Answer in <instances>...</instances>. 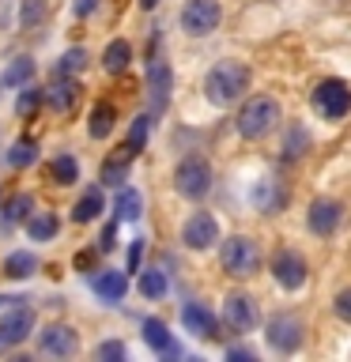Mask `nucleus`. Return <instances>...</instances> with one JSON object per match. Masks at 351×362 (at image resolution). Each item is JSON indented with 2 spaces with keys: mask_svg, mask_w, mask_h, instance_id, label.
<instances>
[{
  "mask_svg": "<svg viewBox=\"0 0 351 362\" xmlns=\"http://www.w3.org/2000/svg\"><path fill=\"white\" fill-rule=\"evenodd\" d=\"M215 242H219V223H215L208 211H192L189 219L181 223V245L185 249L204 253V249H212Z\"/></svg>",
  "mask_w": 351,
  "mask_h": 362,
  "instance_id": "obj_10",
  "label": "nucleus"
},
{
  "mask_svg": "<svg viewBox=\"0 0 351 362\" xmlns=\"http://www.w3.org/2000/svg\"><path fill=\"white\" fill-rule=\"evenodd\" d=\"M249 79H253L249 64H242V61H215L208 68V76H204V95H208L212 106H231V102H238L249 90Z\"/></svg>",
  "mask_w": 351,
  "mask_h": 362,
  "instance_id": "obj_1",
  "label": "nucleus"
},
{
  "mask_svg": "<svg viewBox=\"0 0 351 362\" xmlns=\"http://www.w3.org/2000/svg\"><path fill=\"white\" fill-rule=\"evenodd\" d=\"M125 355H129V351H125V344H117V339H106V344H98L95 347V358L102 362V358H125Z\"/></svg>",
  "mask_w": 351,
  "mask_h": 362,
  "instance_id": "obj_37",
  "label": "nucleus"
},
{
  "mask_svg": "<svg viewBox=\"0 0 351 362\" xmlns=\"http://www.w3.org/2000/svg\"><path fill=\"white\" fill-rule=\"evenodd\" d=\"M95 245H98V253H110V249H113V245H117V226H113V223H110V226H106V230H102V238H98V242H95Z\"/></svg>",
  "mask_w": 351,
  "mask_h": 362,
  "instance_id": "obj_39",
  "label": "nucleus"
},
{
  "mask_svg": "<svg viewBox=\"0 0 351 362\" xmlns=\"http://www.w3.org/2000/svg\"><path fill=\"white\" fill-rule=\"evenodd\" d=\"M50 174H53L57 185H76V181H79V163L72 155H57L50 163Z\"/></svg>",
  "mask_w": 351,
  "mask_h": 362,
  "instance_id": "obj_30",
  "label": "nucleus"
},
{
  "mask_svg": "<svg viewBox=\"0 0 351 362\" xmlns=\"http://www.w3.org/2000/svg\"><path fill=\"white\" fill-rule=\"evenodd\" d=\"M23 226H27V234L34 238V242H53L57 230H61V219H57L53 211H34Z\"/></svg>",
  "mask_w": 351,
  "mask_h": 362,
  "instance_id": "obj_23",
  "label": "nucleus"
},
{
  "mask_svg": "<svg viewBox=\"0 0 351 362\" xmlns=\"http://www.w3.org/2000/svg\"><path fill=\"white\" fill-rule=\"evenodd\" d=\"M129 64H132V42L113 38V42L106 45V53H102V68H106L110 76H121Z\"/></svg>",
  "mask_w": 351,
  "mask_h": 362,
  "instance_id": "obj_22",
  "label": "nucleus"
},
{
  "mask_svg": "<svg viewBox=\"0 0 351 362\" xmlns=\"http://www.w3.org/2000/svg\"><path fill=\"white\" fill-rule=\"evenodd\" d=\"M333 310H336V317H340V321H347V325H351V287L336 291V298H333Z\"/></svg>",
  "mask_w": 351,
  "mask_h": 362,
  "instance_id": "obj_38",
  "label": "nucleus"
},
{
  "mask_svg": "<svg viewBox=\"0 0 351 362\" xmlns=\"http://www.w3.org/2000/svg\"><path fill=\"white\" fill-rule=\"evenodd\" d=\"M170 291V279L163 276V268H140V294L144 298H163Z\"/></svg>",
  "mask_w": 351,
  "mask_h": 362,
  "instance_id": "obj_28",
  "label": "nucleus"
},
{
  "mask_svg": "<svg viewBox=\"0 0 351 362\" xmlns=\"http://www.w3.org/2000/svg\"><path fill=\"white\" fill-rule=\"evenodd\" d=\"M91 291L98 294L102 302H121L125 294H129V279H125V272H113V268H95V276H91Z\"/></svg>",
  "mask_w": 351,
  "mask_h": 362,
  "instance_id": "obj_16",
  "label": "nucleus"
},
{
  "mask_svg": "<svg viewBox=\"0 0 351 362\" xmlns=\"http://www.w3.org/2000/svg\"><path fill=\"white\" fill-rule=\"evenodd\" d=\"M113 124H117V110H113L110 102H95V106H91L87 132L95 136V140H102V136H110V132H113Z\"/></svg>",
  "mask_w": 351,
  "mask_h": 362,
  "instance_id": "obj_24",
  "label": "nucleus"
},
{
  "mask_svg": "<svg viewBox=\"0 0 351 362\" xmlns=\"http://www.w3.org/2000/svg\"><path fill=\"white\" fill-rule=\"evenodd\" d=\"M113 211H117L121 223H136V219H140V215H144V197H140V189L121 185V189H117V200H113Z\"/></svg>",
  "mask_w": 351,
  "mask_h": 362,
  "instance_id": "obj_21",
  "label": "nucleus"
},
{
  "mask_svg": "<svg viewBox=\"0 0 351 362\" xmlns=\"http://www.w3.org/2000/svg\"><path fill=\"white\" fill-rule=\"evenodd\" d=\"M253 204H257L265 215H276V211H283V204H287V189H283L276 177H265V181L253 189Z\"/></svg>",
  "mask_w": 351,
  "mask_h": 362,
  "instance_id": "obj_20",
  "label": "nucleus"
},
{
  "mask_svg": "<svg viewBox=\"0 0 351 362\" xmlns=\"http://www.w3.org/2000/svg\"><path fill=\"white\" fill-rule=\"evenodd\" d=\"M174 189L185 200H204L212 192V166L200 155H185L174 170Z\"/></svg>",
  "mask_w": 351,
  "mask_h": 362,
  "instance_id": "obj_4",
  "label": "nucleus"
},
{
  "mask_svg": "<svg viewBox=\"0 0 351 362\" xmlns=\"http://www.w3.org/2000/svg\"><path fill=\"white\" fill-rule=\"evenodd\" d=\"M42 102H45V90H42V87H27V90L19 95V102H16V113H19V117H30V113L38 110Z\"/></svg>",
  "mask_w": 351,
  "mask_h": 362,
  "instance_id": "obj_35",
  "label": "nucleus"
},
{
  "mask_svg": "<svg viewBox=\"0 0 351 362\" xmlns=\"http://www.w3.org/2000/svg\"><path fill=\"white\" fill-rule=\"evenodd\" d=\"M30 76H34V61L30 57H16V61L8 64V72H4V83L8 87H23V83H30Z\"/></svg>",
  "mask_w": 351,
  "mask_h": 362,
  "instance_id": "obj_32",
  "label": "nucleus"
},
{
  "mask_svg": "<svg viewBox=\"0 0 351 362\" xmlns=\"http://www.w3.org/2000/svg\"><path fill=\"white\" fill-rule=\"evenodd\" d=\"M42 19H45V0H23V30H34V27H42Z\"/></svg>",
  "mask_w": 351,
  "mask_h": 362,
  "instance_id": "obj_34",
  "label": "nucleus"
},
{
  "mask_svg": "<svg viewBox=\"0 0 351 362\" xmlns=\"http://www.w3.org/2000/svg\"><path fill=\"white\" fill-rule=\"evenodd\" d=\"M45 102H50L57 113H68L79 102V83L72 76H57V83L45 87Z\"/></svg>",
  "mask_w": 351,
  "mask_h": 362,
  "instance_id": "obj_19",
  "label": "nucleus"
},
{
  "mask_svg": "<svg viewBox=\"0 0 351 362\" xmlns=\"http://www.w3.org/2000/svg\"><path fill=\"white\" fill-rule=\"evenodd\" d=\"M95 4H98V0H76V16H91Z\"/></svg>",
  "mask_w": 351,
  "mask_h": 362,
  "instance_id": "obj_42",
  "label": "nucleus"
},
{
  "mask_svg": "<svg viewBox=\"0 0 351 362\" xmlns=\"http://www.w3.org/2000/svg\"><path fill=\"white\" fill-rule=\"evenodd\" d=\"M34 158H38V144H30V140H19V144H11V151H8V166H30Z\"/></svg>",
  "mask_w": 351,
  "mask_h": 362,
  "instance_id": "obj_33",
  "label": "nucleus"
},
{
  "mask_svg": "<svg viewBox=\"0 0 351 362\" xmlns=\"http://www.w3.org/2000/svg\"><path fill=\"white\" fill-rule=\"evenodd\" d=\"M147 129H151V117H136V121H132V132H129V140H125V147H129L132 155H140V151H144Z\"/></svg>",
  "mask_w": 351,
  "mask_h": 362,
  "instance_id": "obj_36",
  "label": "nucleus"
},
{
  "mask_svg": "<svg viewBox=\"0 0 351 362\" xmlns=\"http://www.w3.org/2000/svg\"><path fill=\"white\" fill-rule=\"evenodd\" d=\"M223 321H226V328H234L238 336L253 332V328L260 325V305H257V298H253V294H246V291L226 294V298H223Z\"/></svg>",
  "mask_w": 351,
  "mask_h": 362,
  "instance_id": "obj_8",
  "label": "nucleus"
},
{
  "mask_svg": "<svg viewBox=\"0 0 351 362\" xmlns=\"http://www.w3.org/2000/svg\"><path fill=\"white\" fill-rule=\"evenodd\" d=\"M34 310L30 305H16V310H8L4 317H0V347H16L23 344L30 332H34Z\"/></svg>",
  "mask_w": 351,
  "mask_h": 362,
  "instance_id": "obj_14",
  "label": "nucleus"
},
{
  "mask_svg": "<svg viewBox=\"0 0 351 362\" xmlns=\"http://www.w3.org/2000/svg\"><path fill=\"white\" fill-rule=\"evenodd\" d=\"M340 223H344V204H340V200L321 197V200L310 204V215H306V226H310V234H317V238H333V234L340 230Z\"/></svg>",
  "mask_w": 351,
  "mask_h": 362,
  "instance_id": "obj_13",
  "label": "nucleus"
},
{
  "mask_svg": "<svg viewBox=\"0 0 351 362\" xmlns=\"http://www.w3.org/2000/svg\"><path fill=\"white\" fill-rule=\"evenodd\" d=\"M34 272H38V257L27 253V249H16V253L4 257V276L8 279H27Z\"/></svg>",
  "mask_w": 351,
  "mask_h": 362,
  "instance_id": "obj_26",
  "label": "nucleus"
},
{
  "mask_svg": "<svg viewBox=\"0 0 351 362\" xmlns=\"http://www.w3.org/2000/svg\"><path fill=\"white\" fill-rule=\"evenodd\" d=\"M313 147V136L310 129H306L302 121H291L287 129H283V144H280V155L287 158V163H294V158H302L306 151Z\"/></svg>",
  "mask_w": 351,
  "mask_h": 362,
  "instance_id": "obj_18",
  "label": "nucleus"
},
{
  "mask_svg": "<svg viewBox=\"0 0 351 362\" xmlns=\"http://www.w3.org/2000/svg\"><path fill=\"white\" fill-rule=\"evenodd\" d=\"M38 351L53 358H72L79 351V332L72 325H45L38 332Z\"/></svg>",
  "mask_w": 351,
  "mask_h": 362,
  "instance_id": "obj_11",
  "label": "nucleus"
},
{
  "mask_svg": "<svg viewBox=\"0 0 351 362\" xmlns=\"http://www.w3.org/2000/svg\"><path fill=\"white\" fill-rule=\"evenodd\" d=\"M226 358H257V355L246 351V347H226Z\"/></svg>",
  "mask_w": 351,
  "mask_h": 362,
  "instance_id": "obj_43",
  "label": "nucleus"
},
{
  "mask_svg": "<svg viewBox=\"0 0 351 362\" xmlns=\"http://www.w3.org/2000/svg\"><path fill=\"white\" fill-rule=\"evenodd\" d=\"M87 68V49L84 45H72V49L61 53V61H57V76H76Z\"/></svg>",
  "mask_w": 351,
  "mask_h": 362,
  "instance_id": "obj_31",
  "label": "nucleus"
},
{
  "mask_svg": "<svg viewBox=\"0 0 351 362\" xmlns=\"http://www.w3.org/2000/svg\"><path fill=\"white\" fill-rule=\"evenodd\" d=\"M219 264L231 279H253L260 272V245L249 234H231L219 249Z\"/></svg>",
  "mask_w": 351,
  "mask_h": 362,
  "instance_id": "obj_3",
  "label": "nucleus"
},
{
  "mask_svg": "<svg viewBox=\"0 0 351 362\" xmlns=\"http://www.w3.org/2000/svg\"><path fill=\"white\" fill-rule=\"evenodd\" d=\"M98 249V245H95ZM95 249H87V253H79L76 257V268H84V272H91V268H95Z\"/></svg>",
  "mask_w": 351,
  "mask_h": 362,
  "instance_id": "obj_41",
  "label": "nucleus"
},
{
  "mask_svg": "<svg viewBox=\"0 0 351 362\" xmlns=\"http://www.w3.org/2000/svg\"><path fill=\"white\" fill-rule=\"evenodd\" d=\"M310 102L325 121H344L351 113V87L344 83V79H321V83L313 87Z\"/></svg>",
  "mask_w": 351,
  "mask_h": 362,
  "instance_id": "obj_6",
  "label": "nucleus"
},
{
  "mask_svg": "<svg viewBox=\"0 0 351 362\" xmlns=\"http://www.w3.org/2000/svg\"><path fill=\"white\" fill-rule=\"evenodd\" d=\"M181 325H185L192 336H204V339L219 336V321H215V313L204 302H185L181 305Z\"/></svg>",
  "mask_w": 351,
  "mask_h": 362,
  "instance_id": "obj_15",
  "label": "nucleus"
},
{
  "mask_svg": "<svg viewBox=\"0 0 351 362\" xmlns=\"http://www.w3.org/2000/svg\"><path fill=\"white\" fill-rule=\"evenodd\" d=\"M280 121H283V110H280V102L268 98V95H253L242 110H238V117H234L242 140H265Z\"/></svg>",
  "mask_w": 351,
  "mask_h": 362,
  "instance_id": "obj_2",
  "label": "nucleus"
},
{
  "mask_svg": "<svg viewBox=\"0 0 351 362\" xmlns=\"http://www.w3.org/2000/svg\"><path fill=\"white\" fill-rule=\"evenodd\" d=\"M132 158H136V155L129 151V147H121V155L106 158V166H102V185H121V181H125V170H129Z\"/></svg>",
  "mask_w": 351,
  "mask_h": 362,
  "instance_id": "obj_29",
  "label": "nucleus"
},
{
  "mask_svg": "<svg viewBox=\"0 0 351 362\" xmlns=\"http://www.w3.org/2000/svg\"><path fill=\"white\" fill-rule=\"evenodd\" d=\"M102 208H106V200H102V189H87L84 197L76 200V208H72V223H95Z\"/></svg>",
  "mask_w": 351,
  "mask_h": 362,
  "instance_id": "obj_25",
  "label": "nucleus"
},
{
  "mask_svg": "<svg viewBox=\"0 0 351 362\" xmlns=\"http://www.w3.org/2000/svg\"><path fill=\"white\" fill-rule=\"evenodd\" d=\"M34 215V197L30 192H19V197H11L4 204V211H0V219H4L8 226H16V223H27Z\"/></svg>",
  "mask_w": 351,
  "mask_h": 362,
  "instance_id": "obj_27",
  "label": "nucleus"
},
{
  "mask_svg": "<svg viewBox=\"0 0 351 362\" xmlns=\"http://www.w3.org/2000/svg\"><path fill=\"white\" fill-rule=\"evenodd\" d=\"M306 276H310V268H306V257L299 249H280L276 257H272V279L280 283L283 291H299Z\"/></svg>",
  "mask_w": 351,
  "mask_h": 362,
  "instance_id": "obj_9",
  "label": "nucleus"
},
{
  "mask_svg": "<svg viewBox=\"0 0 351 362\" xmlns=\"http://www.w3.org/2000/svg\"><path fill=\"white\" fill-rule=\"evenodd\" d=\"M140 264H144V238H136L129 249V272H140Z\"/></svg>",
  "mask_w": 351,
  "mask_h": 362,
  "instance_id": "obj_40",
  "label": "nucleus"
},
{
  "mask_svg": "<svg viewBox=\"0 0 351 362\" xmlns=\"http://www.w3.org/2000/svg\"><path fill=\"white\" fill-rule=\"evenodd\" d=\"M155 4H159V0H140V8H144V11H151Z\"/></svg>",
  "mask_w": 351,
  "mask_h": 362,
  "instance_id": "obj_44",
  "label": "nucleus"
},
{
  "mask_svg": "<svg viewBox=\"0 0 351 362\" xmlns=\"http://www.w3.org/2000/svg\"><path fill=\"white\" fill-rule=\"evenodd\" d=\"M170 87H174V68L166 57H151L147 64V98H151V113H163L170 102Z\"/></svg>",
  "mask_w": 351,
  "mask_h": 362,
  "instance_id": "obj_12",
  "label": "nucleus"
},
{
  "mask_svg": "<svg viewBox=\"0 0 351 362\" xmlns=\"http://www.w3.org/2000/svg\"><path fill=\"white\" fill-rule=\"evenodd\" d=\"M302 332H306L302 317L291 313V310L268 317V325H265V339H268V347L276 351V355H294V351L302 347Z\"/></svg>",
  "mask_w": 351,
  "mask_h": 362,
  "instance_id": "obj_5",
  "label": "nucleus"
},
{
  "mask_svg": "<svg viewBox=\"0 0 351 362\" xmlns=\"http://www.w3.org/2000/svg\"><path fill=\"white\" fill-rule=\"evenodd\" d=\"M144 344L151 347L155 355H181L178 339L170 336L166 321H159V317H147V321H144Z\"/></svg>",
  "mask_w": 351,
  "mask_h": 362,
  "instance_id": "obj_17",
  "label": "nucleus"
},
{
  "mask_svg": "<svg viewBox=\"0 0 351 362\" xmlns=\"http://www.w3.org/2000/svg\"><path fill=\"white\" fill-rule=\"evenodd\" d=\"M219 19H223L219 0H185V8H181V30L189 38H208L219 27Z\"/></svg>",
  "mask_w": 351,
  "mask_h": 362,
  "instance_id": "obj_7",
  "label": "nucleus"
}]
</instances>
